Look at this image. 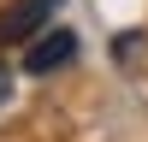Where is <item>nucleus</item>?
<instances>
[{"label": "nucleus", "instance_id": "obj_3", "mask_svg": "<svg viewBox=\"0 0 148 142\" xmlns=\"http://www.w3.org/2000/svg\"><path fill=\"white\" fill-rule=\"evenodd\" d=\"M6 95H12V71H0V101H6Z\"/></svg>", "mask_w": 148, "mask_h": 142}, {"label": "nucleus", "instance_id": "obj_2", "mask_svg": "<svg viewBox=\"0 0 148 142\" xmlns=\"http://www.w3.org/2000/svg\"><path fill=\"white\" fill-rule=\"evenodd\" d=\"M59 6H65V0H12V6L0 12V42H30V36H42Z\"/></svg>", "mask_w": 148, "mask_h": 142}, {"label": "nucleus", "instance_id": "obj_1", "mask_svg": "<svg viewBox=\"0 0 148 142\" xmlns=\"http://www.w3.org/2000/svg\"><path fill=\"white\" fill-rule=\"evenodd\" d=\"M71 59H77V36L59 30V24H47V30L30 36V47H24V71H30V77H47V71L71 65Z\"/></svg>", "mask_w": 148, "mask_h": 142}]
</instances>
